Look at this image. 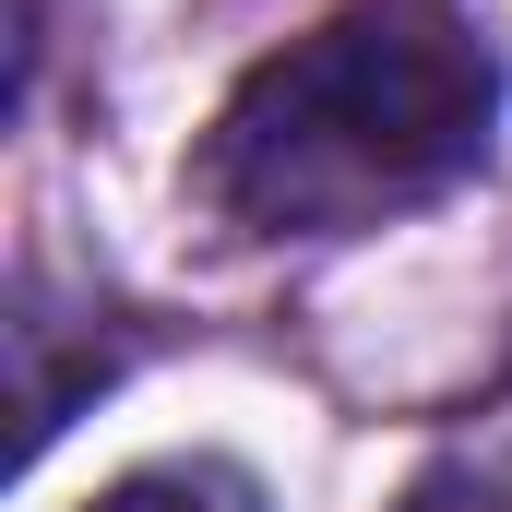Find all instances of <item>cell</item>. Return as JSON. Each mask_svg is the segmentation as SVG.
Segmentation results:
<instances>
[{
	"instance_id": "6da1fadb",
	"label": "cell",
	"mask_w": 512,
	"mask_h": 512,
	"mask_svg": "<svg viewBox=\"0 0 512 512\" xmlns=\"http://www.w3.org/2000/svg\"><path fill=\"white\" fill-rule=\"evenodd\" d=\"M501 96L512 60L465 0H346L227 84L191 191L239 239H370L489 167Z\"/></svg>"
},
{
	"instance_id": "7a4b0ae2",
	"label": "cell",
	"mask_w": 512,
	"mask_h": 512,
	"mask_svg": "<svg viewBox=\"0 0 512 512\" xmlns=\"http://www.w3.org/2000/svg\"><path fill=\"white\" fill-rule=\"evenodd\" d=\"M120 358H131L120 334H84V346H72V334H60V310L24 286V310H12V405H24V453H48V441H60V417H72L84 393L120 382Z\"/></svg>"
},
{
	"instance_id": "3957f363",
	"label": "cell",
	"mask_w": 512,
	"mask_h": 512,
	"mask_svg": "<svg viewBox=\"0 0 512 512\" xmlns=\"http://www.w3.org/2000/svg\"><path fill=\"white\" fill-rule=\"evenodd\" d=\"M393 512H512V405H489L477 429H453L405 489Z\"/></svg>"
},
{
	"instance_id": "277c9868",
	"label": "cell",
	"mask_w": 512,
	"mask_h": 512,
	"mask_svg": "<svg viewBox=\"0 0 512 512\" xmlns=\"http://www.w3.org/2000/svg\"><path fill=\"white\" fill-rule=\"evenodd\" d=\"M84 512H274V501H262V477L239 453H155V465L108 477Z\"/></svg>"
}]
</instances>
